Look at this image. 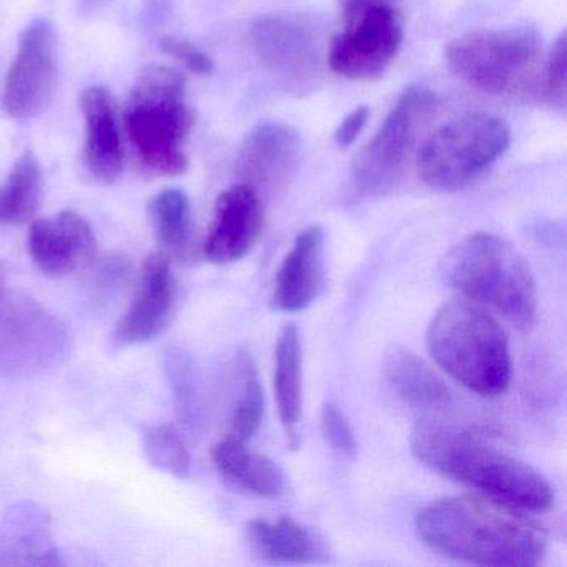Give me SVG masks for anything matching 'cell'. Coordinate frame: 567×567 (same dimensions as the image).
<instances>
[{
    "label": "cell",
    "mask_w": 567,
    "mask_h": 567,
    "mask_svg": "<svg viewBox=\"0 0 567 567\" xmlns=\"http://www.w3.org/2000/svg\"><path fill=\"white\" fill-rule=\"evenodd\" d=\"M144 453L148 463L175 477H188L190 453L181 434L168 424H157L144 433Z\"/></svg>",
    "instance_id": "28"
},
{
    "label": "cell",
    "mask_w": 567,
    "mask_h": 567,
    "mask_svg": "<svg viewBox=\"0 0 567 567\" xmlns=\"http://www.w3.org/2000/svg\"><path fill=\"white\" fill-rule=\"evenodd\" d=\"M147 214L161 247L175 257H184L192 241V205L187 194L181 188H165L148 202Z\"/></svg>",
    "instance_id": "25"
},
{
    "label": "cell",
    "mask_w": 567,
    "mask_h": 567,
    "mask_svg": "<svg viewBox=\"0 0 567 567\" xmlns=\"http://www.w3.org/2000/svg\"><path fill=\"white\" fill-rule=\"evenodd\" d=\"M85 118V165L102 184H114L124 171V148L114 97L102 85L81 94Z\"/></svg>",
    "instance_id": "19"
},
{
    "label": "cell",
    "mask_w": 567,
    "mask_h": 567,
    "mask_svg": "<svg viewBox=\"0 0 567 567\" xmlns=\"http://www.w3.org/2000/svg\"><path fill=\"white\" fill-rule=\"evenodd\" d=\"M416 529L436 553L480 566L534 567L546 554V539L529 520L476 497L433 501L417 514Z\"/></svg>",
    "instance_id": "2"
},
{
    "label": "cell",
    "mask_w": 567,
    "mask_h": 567,
    "mask_svg": "<svg viewBox=\"0 0 567 567\" xmlns=\"http://www.w3.org/2000/svg\"><path fill=\"white\" fill-rule=\"evenodd\" d=\"M194 124L184 75L164 65L145 68L124 109L125 132L142 164L158 175H184L188 168L184 145Z\"/></svg>",
    "instance_id": "5"
},
{
    "label": "cell",
    "mask_w": 567,
    "mask_h": 567,
    "mask_svg": "<svg viewBox=\"0 0 567 567\" xmlns=\"http://www.w3.org/2000/svg\"><path fill=\"white\" fill-rule=\"evenodd\" d=\"M164 370L178 416L192 430H197L204 421V403L194 358L185 348L171 347L165 351Z\"/></svg>",
    "instance_id": "27"
},
{
    "label": "cell",
    "mask_w": 567,
    "mask_h": 567,
    "mask_svg": "<svg viewBox=\"0 0 567 567\" xmlns=\"http://www.w3.org/2000/svg\"><path fill=\"white\" fill-rule=\"evenodd\" d=\"M97 240L91 224L75 212H62L32 224L29 254L39 271L61 278L94 260Z\"/></svg>",
    "instance_id": "16"
},
{
    "label": "cell",
    "mask_w": 567,
    "mask_h": 567,
    "mask_svg": "<svg viewBox=\"0 0 567 567\" xmlns=\"http://www.w3.org/2000/svg\"><path fill=\"white\" fill-rule=\"evenodd\" d=\"M384 373L398 396L420 410H443L451 403L450 388L423 358L403 347H391L384 358Z\"/></svg>",
    "instance_id": "21"
},
{
    "label": "cell",
    "mask_w": 567,
    "mask_h": 567,
    "mask_svg": "<svg viewBox=\"0 0 567 567\" xmlns=\"http://www.w3.org/2000/svg\"><path fill=\"white\" fill-rule=\"evenodd\" d=\"M107 0H81V8L85 14H91V12L97 11L101 6H104Z\"/></svg>",
    "instance_id": "34"
},
{
    "label": "cell",
    "mask_w": 567,
    "mask_h": 567,
    "mask_svg": "<svg viewBox=\"0 0 567 567\" xmlns=\"http://www.w3.org/2000/svg\"><path fill=\"white\" fill-rule=\"evenodd\" d=\"M403 16L396 6H377L344 21L331 41L328 65L350 81L381 78L403 45Z\"/></svg>",
    "instance_id": "11"
},
{
    "label": "cell",
    "mask_w": 567,
    "mask_h": 567,
    "mask_svg": "<svg viewBox=\"0 0 567 567\" xmlns=\"http://www.w3.org/2000/svg\"><path fill=\"white\" fill-rule=\"evenodd\" d=\"M218 473L240 489L257 496L275 497L284 493L285 473L270 457L251 453L244 441L225 437L212 450Z\"/></svg>",
    "instance_id": "22"
},
{
    "label": "cell",
    "mask_w": 567,
    "mask_h": 567,
    "mask_svg": "<svg viewBox=\"0 0 567 567\" xmlns=\"http://www.w3.org/2000/svg\"><path fill=\"white\" fill-rule=\"evenodd\" d=\"M511 144L506 122L489 114H467L427 135L416 151V171L433 190L460 192L489 171Z\"/></svg>",
    "instance_id": "6"
},
{
    "label": "cell",
    "mask_w": 567,
    "mask_h": 567,
    "mask_svg": "<svg viewBox=\"0 0 567 567\" xmlns=\"http://www.w3.org/2000/svg\"><path fill=\"white\" fill-rule=\"evenodd\" d=\"M303 141L291 125L264 122L251 128L238 151L237 172L255 190L287 184L300 167Z\"/></svg>",
    "instance_id": "15"
},
{
    "label": "cell",
    "mask_w": 567,
    "mask_h": 567,
    "mask_svg": "<svg viewBox=\"0 0 567 567\" xmlns=\"http://www.w3.org/2000/svg\"><path fill=\"white\" fill-rule=\"evenodd\" d=\"M368 118H370V107H367V105H360V107L351 111L350 114L340 122L337 131H334V142H337L340 147H350V145L357 141L361 131H363Z\"/></svg>",
    "instance_id": "32"
},
{
    "label": "cell",
    "mask_w": 567,
    "mask_h": 567,
    "mask_svg": "<svg viewBox=\"0 0 567 567\" xmlns=\"http://www.w3.org/2000/svg\"><path fill=\"white\" fill-rule=\"evenodd\" d=\"M247 540L258 557L270 563H318L328 556L323 537L291 517L250 520L247 524Z\"/></svg>",
    "instance_id": "20"
},
{
    "label": "cell",
    "mask_w": 567,
    "mask_h": 567,
    "mask_svg": "<svg viewBox=\"0 0 567 567\" xmlns=\"http://www.w3.org/2000/svg\"><path fill=\"white\" fill-rule=\"evenodd\" d=\"M436 107V94L423 85L401 92L383 125L351 165V187L360 197H383L400 185Z\"/></svg>",
    "instance_id": "7"
},
{
    "label": "cell",
    "mask_w": 567,
    "mask_h": 567,
    "mask_svg": "<svg viewBox=\"0 0 567 567\" xmlns=\"http://www.w3.org/2000/svg\"><path fill=\"white\" fill-rule=\"evenodd\" d=\"M261 228L260 194L250 185H234L215 202L214 218L204 245L205 257L218 265L241 260L257 244Z\"/></svg>",
    "instance_id": "14"
},
{
    "label": "cell",
    "mask_w": 567,
    "mask_h": 567,
    "mask_svg": "<svg viewBox=\"0 0 567 567\" xmlns=\"http://www.w3.org/2000/svg\"><path fill=\"white\" fill-rule=\"evenodd\" d=\"M2 284H4V267L0 264V287H2Z\"/></svg>",
    "instance_id": "35"
},
{
    "label": "cell",
    "mask_w": 567,
    "mask_h": 567,
    "mask_svg": "<svg viewBox=\"0 0 567 567\" xmlns=\"http://www.w3.org/2000/svg\"><path fill=\"white\" fill-rule=\"evenodd\" d=\"M162 51L167 52L168 55L177 58L188 71L198 75H208L214 72L215 64L210 55L205 52L198 51L194 44H190L184 39L165 38L161 42Z\"/></svg>",
    "instance_id": "31"
},
{
    "label": "cell",
    "mask_w": 567,
    "mask_h": 567,
    "mask_svg": "<svg viewBox=\"0 0 567 567\" xmlns=\"http://www.w3.org/2000/svg\"><path fill=\"white\" fill-rule=\"evenodd\" d=\"M540 55L534 29H477L451 39L444 48L447 68L483 94H513L526 84Z\"/></svg>",
    "instance_id": "8"
},
{
    "label": "cell",
    "mask_w": 567,
    "mask_h": 567,
    "mask_svg": "<svg viewBox=\"0 0 567 567\" xmlns=\"http://www.w3.org/2000/svg\"><path fill=\"white\" fill-rule=\"evenodd\" d=\"M59 566L51 514L34 501L11 504L0 517V567Z\"/></svg>",
    "instance_id": "17"
},
{
    "label": "cell",
    "mask_w": 567,
    "mask_h": 567,
    "mask_svg": "<svg viewBox=\"0 0 567 567\" xmlns=\"http://www.w3.org/2000/svg\"><path fill=\"white\" fill-rule=\"evenodd\" d=\"M237 368V401L231 411L230 436L247 443L260 427L265 414V394L257 368L247 350H241L235 361Z\"/></svg>",
    "instance_id": "26"
},
{
    "label": "cell",
    "mask_w": 567,
    "mask_h": 567,
    "mask_svg": "<svg viewBox=\"0 0 567 567\" xmlns=\"http://www.w3.org/2000/svg\"><path fill=\"white\" fill-rule=\"evenodd\" d=\"M275 398L281 424L290 436L301 416L303 386H301L300 334L293 323L287 324L275 348Z\"/></svg>",
    "instance_id": "23"
},
{
    "label": "cell",
    "mask_w": 567,
    "mask_h": 567,
    "mask_svg": "<svg viewBox=\"0 0 567 567\" xmlns=\"http://www.w3.org/2000/svg\"><path fill=\"white\" fill-rule=\"evenodd\" d=\"M410 444L421 463L499 506L516 513H543L553 506V487L539 471L473 431L426 417L411 431Z\"/></svg>",
    "instance_id": "1"
},
{
    "label": "cell",
    "mask_w": 567,
    "mask_h": 567,
    "mask_svg": "<svg viewBox=\"0 0 567 567\" xmlns=\"http://www.w3.org/2000/svg\"><path fill=\"white\" fill-rule=\"evenodd\" d=\"M250 35L258 61L285 91L305 95L317 89L323 54L310 22L298 16H267L255 22Z\"/></svg>",
    "instance_id": "10"
},
{
    "label": "cell",
    "mask_w": 567,
    "mask_h": 567,
    "mask_svg": "<svg viewBox=\"0 0 567 567\" xmlns=\"http://www.w3.org/2000/svg\"><path fill=\"white\" fill-rule=\"evenodd\" d=\"M324 285V231L320 225L305 228L295 238L275 278L274 303L278 310H307Z\"/></svg>",
    "instance_id": "18"
},
{
    "label": "cell",
    "mask_w": 567,
    "mask_h": 567,
    "mask_svg": "<svg viewBox=\"0 0 567 567\" xmlns=\"http://www.w3.org/2000/svg\"><path fill=\"white\" fill-rule=\"evenodd\" d=\"M426 348L444 373L480 396H499L509 388V340L480 305L463 300L441 307L427 327Z\"/></svg>",
    "instance_id": "4"
},
{
    "label": "cell",
    "mask_w": 567,
    "mask_h": 567,
    "mask_svg": "<svg viewBox=\"0 0 567 567\" xmlns=\"http://www.w3.org/2000/svg\"><path fill=\"white\" fill-rule=\"evenodd\" d=\"M444 284L471 303L493 308L519 330L536 323L533 274L516 247L486 231L457 241L441 261Z\"/></svg>",
    "instance_id": "3"
},
{
    "label": "cell",
    "mask_w": 567,
    "mask_h": 567,
    "mask_svg": "<svg viewBox=\"0 0 567 567\" xmlns=\"http://www.w3.org/2000/svg\"><path fill=\"white\" fill-rule=\"evenodd\" d=\"M42 172L34 152L25 151L0 185V224H24L41 205Z\"/></svg>",
    "instance_id": "24"
},
{
    "label": "cell",
    "mask_w": 567,
    "mask_h": 567,
    "mask_svg": "<svg viewBox=\"0 0 567 567\" xmlns=\"http://www.w3.org/2000/svg\"><path fill=\"white\" fill-rule=\"evenodd\" d=\"M58 35L44 18L34 19L22 31L18 54L2 89V109L14 121L41 115L58 85Z\"/></svg>",
    "instance_id": "12"
},
{
    "label": "cell",
    "mask_w": 567,
    "mask_h": 567,
    "mask_svg": "<svg viewBox=\"0 0 567 567\" xmlns=\"http://www.w3.org/2000/svg\"><path fill=\"white\" fill-rule=\"evenodd\" d=\"M543 97L550 107L566 112L567 104V35L557 38L544 72Z\"/></svg>",
    "instance_id": "29"
},
{
    "label": "cell",
    "mask_w": 567,
    "mask_h": 567,
    "mask_svg": "<svg viewBox=\"0 0 567 567\" xmlns=\"http://www.w3.org/2000/svg\"><path fill=\"white\" fill-rule=\"evenodd\" d=\"M321 433L331 450L341 456H351L357 451V436L344 411L334 401H327L321 408Z\"/></svg>",
    "instance_id": "30"
},
{
    "label": "cell",
    "mask_w": 567,
    "mask_h": 567,
    "mask_svg": "<svg viewBox=\"0 0 567 567\" xmlns=\"http://www.w3.org/2000/svg\"><path fill=\"white\" fill-rule=\"evenodd\" d=\"M71 350L64 321L21 290L0 287V377H39L58 368Z\"/></svg>",
    "instance_id": "9"
},
{
    "label": "cell",
    "mask_w": 567,
    "mask_h": 567,
    "mask_svg": "<svg viewBox=\"0 0 567 567\" xmlns=\"http://www.w3.org/2000/svg\"><path fill=\"white\" fill-rule=\"evenodd\" d=\"M175 281L167 254H154L142 265L137 290L115 327L118 347H137L161 337L171 321L175 303Z\"/></svg>",
    "instance_id": "13"
},
{
    "label": "cell",
    "mask_w": 567,
    "mask_h": 567,
    "mask_svg": "<svg viewBox=\"0 0 567 567\" xmlns=\"http://www.w3.org/2000/svg\"><path fill=\"white\" fill-rule=\"evenodd\" d=\"M377 6H396V0H341L343 21Z\"/></svg>",
    "instance_id": "33"
}]
</instances>
